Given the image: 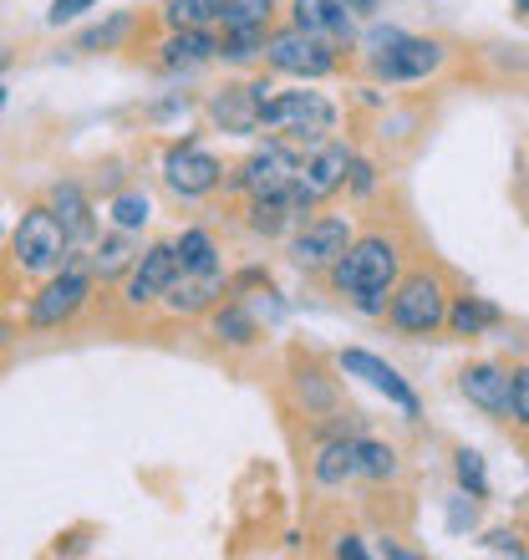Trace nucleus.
<instances>
[{
  "label": "nucleus",
  "mask_w": 529,
  "mask_h": 560,
  "mask_svg": "<svg viewBox=\"0 0 529 560\" xmlns=\"http://www.w3.org/2000/svg\"><path fill=\"white\" fill-rule=\"evenodd\" d=\"M264 61H270L280 77L316 82V77L337 72V46L326 42V36H310V31H301V26H285L264 42Z\"/></svg>",
  "instance_id": "nucleus-3"
},
{
  "label": "nucleus",
  "mask_w": 529,
  "mask_h": 560,
  "mask_svg": "<svg viewBox=\"0 0 529 560\" xmlns=\"http://www.w3.org/2000/svg\"><path fill=\"white\" fill-rule=\"evenodd\" d=\"M0 107H5V88H0Z\"/></svg>",
  "instance_id": "nucleus-44"
},
{
  "label": "nucleus",
  "mask_w": 529,
  "mask_h": 560,
  "mask_svg": "<svg viewBox=\"0 0 529 560\" xmlns=\"http://www.w3.org/2000/svg\"><path fill=\"white\" fill-rule=\"evenodd\" d=\"M310 199L301 189H280V194H260V199H255L250 205V230L255 235H280V230H291V224H301L310 214Z\"/></svg>",
  "instance_id": "nucleus-16"
},
{
  "label": "nucleus",
  "mask_w": 529,
  "mask_h": 560,
  "mask_svg": "<svg viewBox=\"0 0 529 560\" xmlns=\"http://www.w3.org/2000/svg\"><path fill=\"white\" fill-rule=\"evenodd\" d=\"M448 322V295H443L438 276H408L392 295V326L408 337H427Z\"/></svg>",
  "instance_id": "nucleus-5"
},
{
  "label": "nucleus",
  "mask_w": 529,
  "mask_h": 560,
  "mask_svg": "<svg viewBox=\"0 0 529 560\" xmlns=\"http://www.w3.org/2000/svg\"><path fill=\"white\" fill-rule=\"evenodd\" d=\"M346 245H352V224L341 220V214H321V220H310L306 230L291 240V260L301 270H331Z\"/></svg>",
  "instance_id": "nucleus-9"
},
{
  "label": "nucleus",
  "mask_w": 529,
  "mask_h": 560,
  "mask_svg": "<svg viewBox=\"0 0 529 560\" xmlns=\"http://www.w3.org/2000/svg\"><path fill=\"white\" fill-rule=\"evenodd\" d=\"M113 224H118V230H143L148 224V199L143 194H118V199H113Z\"/></svg>",
  "instance_id": "nucleus-32"
},
{
  "label": "nucleus",
  "mask_w": 529,
  "mask_h": 560,
  "mask_svg": "<svg viewBox=\"0 0 529 560\" xmlns=\"http://www.w3.org/2000/svg\"><path fill=\"white\" fill-rule=\"evenodd\" d=\"M337 556H341V560H346V556H352V560H362V556H367V546H362L356 535H346V540H337Z\"/></svg>",
  "instance_id": "nucleus-38"
},
{
  "label": "nucleus",
  "mask_w": 529,
  "mask_h": 560,
  "mask_svg": "<svg viewBox=\"0 0 529 560\" xmlns=\"http://www.w3.org/2000/svg\"><path fill=\"white\" fill-rule=\"evenodd\" d=\"M448 326L458 337H484L489 326H499V306L484 295H458V306L448 311Z\"/></svg>",
  "instance_id": "nucleus-21"
},
{
  "label": "nucleus",
  "mask_w": 529,
  "mask_h": 560,
  "mask_svg": "<svg viewBox=\"0 0 529 560\" xmlns=\"http://www.w3.org/2000/svg\"><path fill=\"white\" fill-rule=\"evenodd\" d=\"M224 0H168V26L174 31H209L220 26Z\"/></svg>",
  "instance_id": "nucleus-23"
},
{
  "label": "nucleus",
  "mask_w": 529,
  "mask_h": 560,
  "mask_svg": "<svg viewBox=\"0 0 529 560\" xmlns=\"http://www.w3.org/2000/svg\"><path fill=\"white\" fill-rule=\"evenodd\" d=\"M220 295H224V270H199V276H184V270H178L158 301L174 311V316H193V311H209Z\"/></svg>",
  "instance_id": "nucleus-17"
},
{
  "label": "nucleus",
  "mask_w": 529,
  "mask_h": 560,
  "mask_svg": "<svg viewBox=\"0 0 529 560\" xmlns=\"http://www.w3.org/2000/svg\"><path fill=\"white\" fill-rule=\"evenodd\" d=\"M346 148L337 143H316V153H310L306 163H301V174H295V189L306 194L310 205H321V199H331V194L346 184Z\"/></svg>",
  "instance_id": "nucleus-12"
},
{
  "label": "nucleus",
  "mask_w": 529,
  "mask_h": 560,
  "mask_svg": "<svg viewBox=\"0 0 529 560\" xmlns=\"http://www.w3.org/2000/svg\"><path fill=\"white\" fill-rule=\"evenodd\" d=\"M295 174H301V159H295L285 143H264L255 148L250 159L239 163V174H235V189H245L250 199H260V194H280V189H291Z\"/></svg>",
  "instance_id": "nucleus-8"
},
{
  "label": "nucleus",
  "mask_w": 529,
  "mask_h": 560,
  "mask_svg": "<svg viewBox=\"0 0 529 560\" xmlns=\"http://www.w3.org/2000/svg\"><path fill=\"white\" fill-rule=\"evenodd\" d=\"M174 266L184 270V276H199V270H220V250H214V240L204 235V230H184L174 245ZM174 270V276H178Z\"/></svg>",
  "instance_id": "nucleus-22"
},
{
  "label": "nucleus",
  "mask_w": 529,
  "mask_h": 560,
  "mask_svg": "<svg viewBox=\"0 0 529 560\" xmlns=\"http://www.w3.org/2000/svg\"><path fill=\"white\" fill-rule=\"evenodd\" d=\"M356 464H352V439H331L316 458V479L321 485H341V479H352Z\"/></svg>",
  "instance_id": "nucleus-26"
},
{
  "label": "nucleus",
  "mask_w": 529,
  "mask_h": 560,
  "mask_svg": "<svg viewBox=\"0 0 529 560\" xmlns=\"http://www.w3.org/2000/svg\"><path fill=\"white\" fill-rule=\"evenodd\" d=\"M397 36H402V31H397V26H377V31H372V36H367V51H372V57H377V51H387V46H392Z\"/></svg>",
  "instance_id": "nucleus-37"
},
{
  "label": "nucleus",
  "mask_w": 529,
  "mask_h": 560,
  "mask_svg": "<svg viewBox=\"0 0 529 560\" xmlns=\"http://www.w3.org/2000/svg\"><path fill=\"white\" fill-rule=\"evenodd\" d=\"M352 464L362 479H392L397 474V454L377 439H352Z\"/></svg>",
  "instance_id": "nucleus-25"
},
{
  "label": "nucleus",
  "mask_w": 529,
  "mask_h": 560,
  "mask_svg": "<svg viewBox=\"0 0 529 560\" xmlns=\"http://www.w3.org/2000/svg\"><path fill=\"white\" fill-rule=\"evenodd\" d=\"M264 42H270V26L224 31V36H220V57H224V61H235V67H250L255 57H264Z\"/></svg>",
  "instance_id": "nucleus-24"
},
{
  "label": "nucleus",
  "mask_w": 529,
  "mask_h": 560,
  "mask_svg": "<svg viewBox=\"0 0 529 560\" xmlns=\"http://www.w3.org/2000/svg\"><path fill=\"white\" fill-rule=\"evenodd\" d=\"M128 260H132V245H128V230H118L113 240H103L97 245V255H92V276H118V270H128Z\"/></svg>",
  "instance_id": "nucleus-28"
},
{
  "label": "nucleus",
  "mask_w": 529,
  "mask_h": 560,
  "mask_svg": "<svg viewBox=\"0 0 529 560\" xmlns=\"http://www.w3.org/2000/svg\"><path fill=\"white\" fill-rule=\"evenodd\" d=\"M454 469H458V485L469 489V500H484V494H489V469H484V458L473 454V448H458V454H454Z\"/></svg>",
  "instance_id": "nucleus-31"
},
{
  "label": "nucleus",
  "mask_w": 529,
  "mask_h": 560,
  "mask_svg": "<svg viewBox=\"0 0 529 560\" xmlns=\"http://www.w3.org/2000/svg\"><path fill=\"white\" fill-rule=\"evenodd\" d=\"M87 5H97V0H77V11H87Z\"/></svg>",
  "instance_id": "nucleus-41"
},
{
  "label": "nucleus",
  "mask_w": 529,
  "mask_h": 560,
  "mask_svg": "<svg viewBox=\"0 0 529 560\" xmlns=\"http://www.w3.org/2000/svg\"><path fill=\"white\" fill-rule=\"evenodd\" d=\"M509 413L529 428V368L509 372Z\"/></svg>",
  "instance_id": "nucleus-33"
},
{
  "label": "nucleus",
  "mask_w": 529,
  "mask_h": 560,
  "mask_svg": "<svg viewBox=\"0 0 529 560\" xmlns=\"http://www.w3.org/2000/svg\"><path fill=\"white\" fill-rule=\"evenodd\" d=\"M214 57H220V36H209V31H174L163 42V67L168 72H199Z\"/></svg>",
  "instance_id": "nucleus-19"
},
{
  "label": "nucleus",
  "mask_w": 529,
  "mask_h": 560,
  "mask_svg": "<svg viewBox=\"0 0 529 560\" xmlns=\"http://www.w3.org/2000/svg\"><path fill=\"white\" fill-rule=\"evenodd\" d=\"M275 15V0H224L220 26L224 31H245V26H270Z\"/></svg>",
  "instance_id": "nucleus-27"
},
{
  "label": "nucleus",
  "mask_w": 529,
  "mask_h": 560,
  "mask_svg": "<svg viewBox=\"0 0 529 560\" xmlns=\"http://www.w3.org/2000/svg\"><path fill=\"white\" fill-rule=\"evenodd\" d=\"M473 515H479V504H469V500H454V510H448V530H469V525H473Z\"/></svg>",
  "instance_id": "nucleus-36"
},
{
  "label": "nucleus",
  "mask_w": 529,
  "mask_h": 560,
  "mask_svg": "<svg viewBox=\"0 0 529 560\" xmlns=\"http://www.w3.org/2000/svg\"><path fill=\"white\" fill-rule=\"evenodd\" d=\"M515 5H519V11H529V0H515Z\"/></svg>",
  "instance_id": "nucleus-42"
},
{
  "label": "nucleus",
  "mask_w": 529,
  "mask_h": 560,
  "mask_svg": "<svg viewBox=\"0 0 529 560\" xmlns=\"http://www.w3.org/2000/svg\"><path fill=\"white\" fill-rule=\"evenodd\" d=\"M87 295H92V270H82V266H61V276H57V280H46L42 295L31 301L26 322L36 326V331H51V326L72 322L77 311H82V301H87Z\"/></svg>",
  "instance_id": "nucleus-6"
},
{
  "label": "nucleus",
  "mask_w": 529,
  "mask_h": 560,
  "mask_svg": "<svg viewBox=\"0 0 529 560\" xmlns=\"http://www.w3.org/2000/svg\"><path fill=\"white\" fill-rule=\"evenodd\" d=\"M260 128L295 138V143H326L337 128V107L326 103L321 92H270L260 103Z\"/></svg>",
  "instance_id": "nucleus-2"
},
{
  "label": "nucleus",
  "mask_w": 529,
  "mask_h": 560,
  "mask_svg": "<svg viewBox=\"0 0 529 560\" xmlns=\"http://www.w3.org/2000/svg\"><path fill=\"white\" fill-rule=\"evenodd\" d=\"M270 82H250V88H224L214 103H209V113H214V122H220L224 133H255L260 128V103L270 97Z\"/></svg>",
  "instance_id": "nucleus-14"
},
{
  "label": "nucleus",
  "mask_w": 529,
  "mask_h": 560,
  "mask_svg": "<svg viewBox=\"0 0 529 560\" xmlns=\"http://www.w3.org/2000/svg\"><path fill=\"white\" fill-rule=\"evenodd\" d=\"M484 550H494V556H529V546L519 540L515 530H489L484 535Z\"/></svg>",
  "instance_id": "nucleus-34"
},
{
  "label": "nucleus",
  "mask_w": 529,
  "mask_h": 560,
  "mask_svg": "<svg viewBox=\"0 0 529 560\" xmlns=\"http://www.w3.org/2000/svg\"><path fill=\"white\" fill-rule=\"evenodd\" d=\"M11 250H15V266L31 270V276L57 270L61 260H67V235H61L57 214H51V209H26L11 235Z\"/></svg>",
  "instance_id": "nucleus-4"
},
{
  "label": "nucleus",
  "mask_w": 529,
  "mask_h": 560,
  "mask_svg": "<svg viewBox=\"0 0 529 560\" xmlns=\"http://www.w3.org/2000/svg\"><path fill=\"white\" fill-rule=\"evenodd\" d=\"M372 174H377V168H372L367 159H346V184H352L356 194H372V184H377Z\"/></svg>",
  "instance_id": "nucleus-35"
},
{
  "label": "nucleus",
  "mask_w": 529,
  "mask_h": 560,
  "mask_svg": "<svg viewBox=\"0 0 529 560\" xmlns=\"http://www.w3.org/2000/svg\"><path fill=\"white\" fill-rule=\"evenodd\" d=\"M341 372H346V377H362L367 387L387 393V398H392L408 418H418V393H412V387L402 383V377H397L377 352H367V347H346V352H341Z\"/></svg>",
  "instance_id": "nucleus-11"
},
{
  "label": "nucleus",
  "mask_w": 529,
  "mask_h": 560,
  "mask_svg": "<svg viewBox=\"0 0 529 560\" xmlns=\"http://www.w3.org/2000/svg\"><path fill=\"white\" fill-rule=\"evenodd\" d=\"M51 214H57L61 235H67V245H82V240H92V209H87V194L77 189V184H57L51 189Z\"/></svg>",
  "instance_id": "nucleus-20"
},
{
  "label": "nucleus",
  "mask_w": 529,
  "mask_h": 560,
  "mask_svg": "<svg viewBox=\"0 0 529 560\" xmlns=\"http://www.w3.org/2000/svg\"><path fill=\"white\" fill-rule=\"evenodd\" d=\"M174 245H148L138 260H132V276H128V301L132 306H148V301H158L168 291V280H174Z\"/></svg>",
  "instance_id": "nucleus-15"
},
{
  "label": "nucleus",
  "mask_w": 529,
  "mask_h": 560,
  "mask_svg": "<svg viewBox=\"0 0 529 560\" xmlns=\"http://www.w3.org/2000/svg\"><path fill=\"white\" fill-rule=\"evenodd\" d=\"M341 5H346V11H352V15H372V11H377V5H383V0H341Z\"/></svg>",
  "instance_id": "nucleus-39"
},
{
  "label": "nucleus",
  "mask_w": 529,
  "mask_h": 560,
  "mask_svg": "<svg viewBox=\"0 0 529 560\" xmlns=\"http://www.w3.org/2000/svg\"><path fill=\"white\" fill-rule=\"evenodd\" d=\"M443 67V46L438 42H423V36H397L387 51L372 57V72L383 82H423Z\"/></svg>",
  "instance_id": "nucleus-10"
},
{
  "label": "nucleus",
  "mask_w": 529,
  "mask_h": 560,
  "mask_svg": "<svg viewBox=\"0 0 529 560\" xmlns=\"http://www.w3.org/2000/svg\"><path fill=\"white\" fill-rule=\"evenodd\" d=\"M291 26L326 36L331 46H346L356 36V15L341 0H291Z\"/></svg>",
  "instance_id": "nucleus-13"
},
{
  "label": "nucleus",
  "mask_w": 529,
  "mask_h": 560,
  "mask_svg": "<svg viewBox=\"0 0 529 560\" xmlns=\"http://www.w3.org/2000/svg\"><path fill=\"white\" fill-rule=\"evenodd\" d=\"M11 337H15V326H11V322H0V352L11 347Z\"/></svg>",
  "instance_id": "nucleus-40"
},
{
  "label": "nucleus",
  "mask_w": 529,
  "mask_h": 560,
  "mask_svg": "<svg viewBox=\"0 0 529 560\" xmlns=\"http://www.w3.org/2000/svg\"><path fill=\"white\" fill-rule=\"evenodd\" d=\"M5 61H11V57H5V51H0V67H5Z\"/></svg>",
  "instance_id": "nucleus-43"
},
{
  "label": "nucleus",
  "mask_w": 529,
  "mask_h": 560,
  "mask_svg": "<svg viewBox=\"0 0 529 560\" xmlns=\"http://www.w3.org/2000/svg\"><path fill=\"white\" fill-rule=\"evenodd\" d=\"M397 245L383 235H367V240H352L346 250H341V260L331 266V285H337L341 295H352L356 311H367V316H383L387 306V291H392L397 280Z\"/></svg>",
  "instance_id": "nucleus-1"
},
{
  "label": "nucleus",
  "mask_w": 529,
  "mask_h": 560,
  "mask_svg": "<svg viewBox=\"0 0 529 560\" xmlns=\"http://www.w3.org/2000/svg\"><path fill=\"white\" fill-rule=\"evenodd\" d=\"M163 178H168V189L184 194V199H204V194L220 189V159L204 153L199 143H174L168 148V159H163Z\"/></svg>",
  "instance_id": "nucleus-7"
},
{
  "label": "nucleus",
  "mask_w": 529,
  "mask_h": 560,
  "mask_svg": "<svg viewBox=\"0 0 529 560\" xmlns=\"http://www.w3.org/2000/svg\"><path fill=\"white\" fill-rule=\"evenodd\" d=\"M214 337L230 341V347H250L260 331H255V322H250V316H245L239 306H224L220 316H214Z\"/></svg>",
  "instance_id": "nucleus-30"
},
{
  "label": "nucleus",
  "mask_w": 529,
  "mask_h": 560,
  "mask_svg": "<svg viewBox=\"0 0 529 560\" xmlns=\"http://www.w3.org/2000/svg\"><path fill=\"white\" fill-rule=\"evenodd\" d=\"M458 393H463L473 408H484V413H509V372L494 368V362H473V368H463Z\"/></svg>",
  "instance_id": "nucleus-18"
},
{
  "label": "nucleus",
  "mask_w": 529,
  "mask_h": 560,
  "mask_svg": "<svg viewBox=\"0 0 529 560\" xmlns=\"http://www.w3.org/2000/svg\"><path fill=\"white\" fill-rule=\"evenodd\" d=\"M128 31H132V15H128V11H118L113 21H103V26L82 31V36H77V46H82V51H113V46H118L122 36H128Z\"/></svg>",
  "instance_id": "nucleus-29"
}]
</instances>
